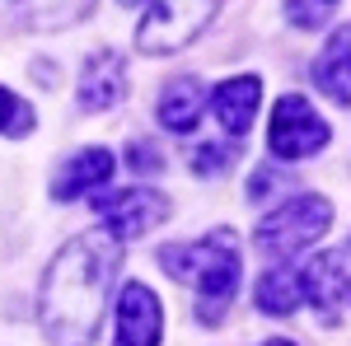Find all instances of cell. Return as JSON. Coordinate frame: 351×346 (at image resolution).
<instances>
[{
  "label": "cell",
  "instance_id": "6da1fadb",
  "mask_svg": "<svg viewBox=\"0 0 351 346\" xmlns=\"http://www.w3.org/2000/svg\"><path fill=\"white\" fill-rule=\"evenodd\" d=\"M117 258L122 248L108 230L80 234L52 258L43 276V295H38V323L52 346H89L99 337Z\"/></svg>",
  "mask_w": 351,
  "mask_h": 346
},
{
  "label": "cell",
  "instance_id": "7a4b0ae2",
  "mask_svg": "<svg viewBox=\"0 0 351 346\" xmlns=\"http://www.w3.org/2000/svg\"><path fill=\"white\" fill-rule=\"evenodd\" d=\"M160 267L197 291V319L206 328H216L225 319V309L239 295V276H243V253H239V234L234 230H211L202 243H173L160 253Z\"/></svg>",
  "mask_w": 351,
  "mask_h": 346
},
{
  "label": "cell",
  "instance_id": "3957f363",
  "mask_svg": "<svg viewBox=\"0 0 351 346\" xmlns=\"http://www.w3.org/2000/svg\"><path fill=\"white\" fill-rule=\"evenodd\" d=\"M216 10H220V0H155L145 10L141 28H136V47L145 56L183 52L188 42H197L206 33Z\"/></svg>",
  "mask_w": 351,
  "mask_h": 346
},
{
  "label": "cell",
  "instance_id": "277c9868",
  "mask_svg": "<svg viewBox=\"0 0 351 346\" xmlns=\"http://www.w3.org/2000/svg\"><path fill=\"white\" fill-rule=\"evenodd\" d=\"M332 225V201L328 197H291L276 211L258 220V248L267 258H291L314 239H324Z\"/></svg>",
  "mask_w": 351,
  "mask_h": 346
},
{
  "label": "cell",
  "instance_id": "5b68a950",
  "mask_svg": "<svg viewBox=\"0 0 351 346\" xmlns=\"http://www.w3.org/2000/svg\"><path fill=\"white\" fill-rule=\"evenodd\" d=\"M328 122L314 112L309 99H300V94H286V99H276L271 108V127H267V145L276 160H304V155H314V150H324L328 145Z\"/></svg>",
  "mask_w": 351,
  "mask_h": 346
},
{
  "label": "cell",
  "instance_id": "8992f818",
  "mask_svg": "<svg viewBox=\"0 0 351 346\" xmlns=\"http://www.w3.org/2000/svg\"><path fill=\"white\" fill-rule=\"evenodd\" d=\"M347 262H351L347 248H324L314 262L300 271V299H309L314 314H319L328 328H337L342 314H347V295H351Z\"/></svg>",
  "mask_w": 351,
  "mask_h": 346
},
{
  "label": "cell",
  "instance_id": "52a82bcc",
  "mask_svg": "<svg viewBox=\"0 0 351 346\" xmlns=\"http://www.w3.org/2000/svg\"><path fill=\"white\" fill-rule=\"evenodd\" d=\"M94 211L104 215V230L122 243V239H136V234L155 230L164 215H169V201H164V192H155V187H127V192L99 197Z\"/></svg>",
  "mask_w": 351,
  "mask_h": 346
},
{
  "label": "cell",
  "instance_id": "ba28073f",
  "mask_svg": "<svg viewBox=\"0 0 351 346\" xmlns=\"http://www.w3.org/2000/svg\"><path fill=\"white\" fill-rule=\"evenodd\" d=\"M164 337V304L150 286L127 281L117 295V337L112 346H160Z\"/></svg>",
  "mask_w": 351,
  "mask_h": 346
},
{
  "label": "cell",
  "instance_id": "9c48e42d",
  "mask_svg": "<svg viewBox=\"0 0 351 346\" xmlns=\"http://www.w3.org/2000/svg\"><path fill=\"white\" fill-rule=\"evenodd\" d=\"M258 99H263V80L258 75H230V80L216 84L211 108H216V122L230 140H243L248 136L253 112H258Z\"/></svg>",
  "mask_w": 351,
  "mask_h": 346
},
{
  "label": "cell",
  "instance_id": "30bf717a",
  "mask_svg": "<svg viewBox=\"0 0 351 346\" xmlns=\"http://www.w3.org/2000/svg\"><path fill=\"white\" fill-rule=\"evenodd\" d=\"M122 94H127V61L117 52L84 56V71H80V108L84 112H108Z\"/></svg>",
  "mask_w": 351,
  "mask_h": 346
},
{
  "label": "cell",
  "instance_id": "8fae6325",
  "mask_svg": "<svg viewBox=\"0 0 351 346\" xmlns=\"http://www.w3.org/2000/svg\"><path fill=\"white\" fill-rule=\"evenodd\" d=\"M108 178H112V155L104 145H94V150H80V155H71L61 164V173L52 178V197L56 201H75L84 192L104 187Z\"/></svg>",
  "mask_w": 351,
  "mask_h": 346
},
{
  "label": "cell",
  "instance_id": "7c38bea8",
  "mask_svg": "<svg viewBox=\"0 0 351 346\" xmlns=\"http://www.w3.org/2000/svg\"><path fill=\"white\" fill-rule=\"evenodd\" d=\"M314 84L332 103H351V28L337 24L328 47L314 56Z\"/></svg>",
  "mask_w": 351,
  "mask_h": 346
},
{
  "label": "cell",
  "instance_id": "4fadbf2b",
  "mask_svg": "<svg viewBox=\"0 0 351 346\" xmlns=\"http://www.w3.org/2000/svg\"><path fill=\"white\" fill-rule=\"evenodd\" d=\"M202 108H206V84L197 80V75H178V80L164 84V94H160V122L169 127V132H178V136L197 132Z\"/></svg>",
  "mask_w": 351,
  "mask_h": 346
},
{
  "label": "cell",
  "instance_id": "5bb4252c",
  "mask_svg": "<svg viewBox=\"0 0 351 346\" xmlns=\"http://www.w3.org/2000/svg\"><path fill=\"white\" fill-rule=\"evenodd\" d=\"M253 304L271 314V319H286V314H295L300 304V276L291 267H267L263 276H258V286H253Z\"/></svg>",
  "mask_w": 351,
  "mask_h": 346
},
{
  "label": "cell",
  "instance_id": "9a60e30c",
  "mask_svg": "<svg viewBox=\"0 0 351 346\" xmlns=\"http://www.w3.org/2000/svg\"><path fill=\"white\" fill-rule=\"evenodd\" d=\"M94 10V0H19L28 28H71Z\"/></svg>",
  "mask_w": 351,
  "mask_h": 346
},
{
  "label": "cell",
  "instance_id": "2e32d148",
  "mask_svg": "<svg viewBox=\"0 0 351 346\" xmlns=\"http://www.w3.org/2000/svg\"><path fill=\"white\" fill-rule=\"evenodd\" d=\"M28 132H33V108L0 84V136H28Z\"/></svg>",
  "mask_w": 351,
  "mask_h": 346
},
{
  "label": "cell",
  "instance_id": "e0dca14e",
  "mask_svg": "<svg viewBox=\"0 0 351 346\" xmlns=\"http://www.w3.org/2000/svg\"><path fill=\"white\" fill-rule=\"evenodd\" d=\"M337 0H286V19L295 28H324Z\"/></svg>",
  "mask_w": 351,
  "mask_h": 346
},
{
  "label": "cell",
  "instance_id": "ac0fdd59",
  "mask_svg": "<svg viewBox=\"0 0 351 346\" xmlns=\"http://www.w3.org/2000/svg\"><path fill=\"white\" fill-rule=\"evenodd\" d=\"M243 140H225V145H202V150H192V169L197 173H216V169H225L230 164V155L239 150Z\"/></svg>",
  "mask_w": 351,
  "mask_h": 346
},
{
  "label": "cell",
  "instance_id": "d6986e66",
  "mask_svg": "<svg viewBox=\"0 0 351 346\" xmlns=\"http://www.w3.org/2000/svg\"><path fill=\"white\" fill-rule=\"evenodd\" d=\"M263 346H295L291 337H271V342H263Z\"/></svg>",
  "mask_w": 351,
  "mask_h": 346
},
{
  "label": "cell",
  "instance_id": "ffe728a7",
  "mask_svg": "<svg viewBox=\"0 0 351 346\" xmlns=\"http://www.w3.org/2000/svg\"><path fill=\"white\" fill-rule=\"evenodd\" d=\"M117 5H141V0H117Z\"/></svg>",
  "mask_w": 351,
  "mask_h": 346
}]
</instances>
